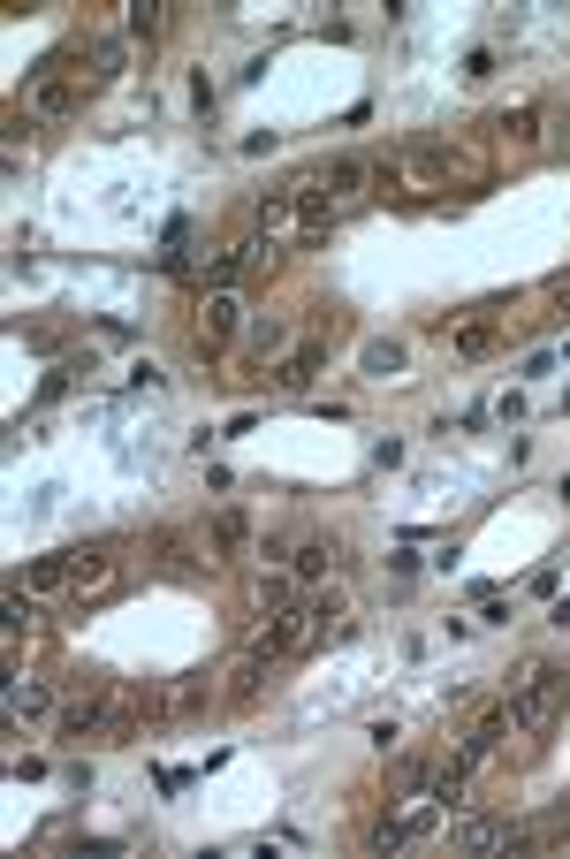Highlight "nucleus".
I'll list each match as a JSON object with an SVG mask.
<instances>
[{"instance_id": "nucleus-1", "label": "nucleus", "mask_w": 570, "mask_h": 859, "mask_svg": "<svg viewBox=\"0 0 570 859\" xmlns=\"http://www.w3.org/2000/svg\"><path fill=\"white\" fill-rule=\"evenodd\" d=\"M570 700V677L556 662H532L518 692H510V731H540V723H556V707Z\"/></svg>"}, {"instance_id": "nucleus-2", "label": "nucleus", "mask_w": 570, "mask_h": 859, "mask_svg": "<svg viewBox=\"0 0 570 859\" xmlns=\"http://www.w3.org/2000/svg\"><path fill=\"white\" fill-rule=\"evenodd\" d=\"M373 183H381V191H441V183H449V153H434V145H403V153H389V160H373Z\"/></svg>"}, {"instance_id": "nucleus-3", "label": "nucleus", "mask_w": 570, "mask_h": 859, "mask_svg": "<svg viewBox=\"0 0 570 859\" xmlns=\"http://www.w3.org/2000/svg\"><path fill=\"white\" fill-rule=\"evenodd\" d=\"M365 183H373V160H365V153H343V160H327V168L312 175V191H320L327 206H351Z\"/></svg>"}, {"instance_id": "nucleus-4", "label": "nucleus", "mask_w": 570, "mask_h": 859, "mask_svg": "<svg viewBox=\"0 0 570 859\" xmlns=\"http://www.w3.org/2000/svg\"><path fill=\"white\" fill-rule=\"evenodd\" d=\"M312 632H320V624H312V608H282L274 624H259V632H252V646H259L266 662H282V654H297Z\"/></svg>"}, {"instance_id": "nucleus-5", "label": "nucleus", "mask_w": 570, "mask_h": 859, "mask_svg": "<svg viewBox=\"0 0 570 859\" xmlns=\"http://www.w3.org/2000/svg\"><path fill=\"white\" fill-rule=\"evenodd\" d=\"M77 107H85V69H77V77H69V69H61V77H39V91H31V115H39V123H69Z\"/></svg>"}, {"instance_id": "nucleus-6", "label": "nucleus", "mask_w": 570, "mask_h": 859, "mask_svg": "<svg viewBox=\"0 0 570 859\" xmlns=\"http://www.w3.org/2000/svg\"><path fill=\"white\" fill-rule=\"evenodd\" d=\"M115 586H122V556H115V548H85L69 594H77V602H99V594H115Z\"/></svg>"}, {"instance_id": "nucleus-7", "label": "nucleus", "mask_w": 570, "mask_h": 859, "mask_svg": "<svg viewBox=\"0 0 570 859\" xmlns=\"http://www.w3.org/2000/svg\"><path fill=\"white\" fill-rule=\"evenodd\" d=\"M236 328H244V304H236V297H206V304H198V328H190V335H198V350H220Z\"/></svg>"}, {"instance_id": "nucleus-8", "label": "nucleus", "mask_w": 570, "mask_h": 859, "mask_svg": "<svg viewBox=\"0 0 570 859\" xmlns=\"http://www.w3.org/2000/svg\"><path fill=\"white\" fill-rule=\"evenodd\" d=\"M327 335H335V320H327V328H320V335H312L305 350H289L274 381H282V388H312V381H320V365H327Z\"/></svg>"}, {"instance_id": "nucleus-9", "label": "nucleus", "mask_w": 570, "mask_h": 859, "mask_svg": "<svg viewBox=\"0 0 570 859\" xmlns=\"http://www.w3.org/2000/svg\"><path fill=\"white\" fill-rule=\"evenodd\" d=\"M456 845H464V852H494V845H532V837H525V829H510V821H464Z\"/></svg>"}, {"instance_id": "nucleus-10", "label": "nucleus", "mask_w": 570, "mask_h": 859, "mask_svg": "<svg viewBox=\"0 0 570 859\" xmlns=\"http://www.w3.org/2000/svg\"><path fill=\"white\" fill-rule=\"evenodd\" d=\"M403 365H411V350L395 343V335H373V343H365V381H395Z\"/></svg>"}, {"instance_id": "nucleus-11", "label": "nucleus", "mask_w": 570, "mask_h": 859, "mask_svg": "<svg viewBox=\"0 0 570 859\" xmlns=\"http://www.w3.org/2000/svg\"><path fill=\"white\" fill-rule=\"evenodd\" d=\"M69 578H77V556H39L31 570H23L31 594H53V586H69Z\"/></svg>"}, {"instance_id": "nucleus-12", "label": "nucleus", "mask_w": 570, "mask_h": 859, "mask_svg": "<svg viewBox=\"0 0 570 859\" xmlns=\"http://www.w3.org/2000/svg\"><path fill=\"white\" fill-rule=\"evenodd\" d=\"M206 700H214V685H206V677H183V685L160 692V715H190V707H206Z\"/></svg>"}, {"instance_id": "nucleus-13", "label": "nucleus", "mask_w": 570, "mask_h": 859, "mask_svg": "<svg viewBox=\"0 0 570 859\" xmlns=\"http://www.w3.org/2000/svg\"><path fill=\"white\" fill-rule=\"evenodd\" d=\"M228 677H236V685H228V700H252V692H259V677H266V654H259V646H244V662H236Z\"/></svg>"}, {"instance_id": "nucleus-14", "label": "nucleus", "mask_w": 570, "mask_h": 859, "mask_svg": "<svg viewBox=\"0 0 570 859\" xmlns=\"http://www.w3.org/2000/svg\"><path fill=\"white\" fill-rule=\"evenodd\" d=\"M335 556H343L335 540H305V548H297V578H327V570H335Z\"/></svg>"}, {"instance_id": "nucleus-15", "label": "nucleus", "mask_w": 570, "mask_h": 859, "mask_svg": "<svg viewBox=\"0 0 570 859\" xmlns=\"http://www.w3.org/2000/svg\"><path fill=\"white\" fill-rule=\"evenodd\" d=\"M244 540H252V517H244V510H220L214 517V548H244Z\"/></svg>"}, {"instance_id": "nucleus-16", "label": "nucleus", "mask_w": 570, "mask_h": 859, "mask_svg": "<svg viewBox=\"0 0 570 859\" xmlns=\"http://www.w3.org/2000/svg\"><path fill=\"white\" fill-rule=\"evenodd\" d=\"M46 707H53L46 685H8V715H46Z\"/></svg>"}, {"instance_id": "nucleus-17", "label": "nucleus", "mask_w": 570, "mask_h": 859, "mask_svg": "<svg viewBox=\"0 0 570 859\" xmlns=\"http://www.w3.org/2000/svg\"><path fill=\"white\" fill-rule=\"evenodd\" d=\"M456 350H464V358L494 350V320H472V328H456Z\"/></svg>"}, {"instance_id": "nucleus-18", "label": "nucleus", "mask_w": 570, "mask_h": 859, "mask_svg": "<svg viewBox=\"0 0 570 859\" xmlns=\"http://www.w3.org/2000/svg\"><path fill=\"white\" fill-rule=\"evenodd\" d=\"M502 129H510V145H532V137H540V115L518 107V115H502Z\"/></svg>"}, {"instance_id": "nucleus-19", "label": "nucleus", "mask_w": 570, "mask_h": 859, "mask_svg": "<svg viewBox=\"0 0 570 859\" xmlns=\"http://www.w3.org/2000/svg\"><path fill=\"white\" fill-rule=\"evenodd\" d=\"M91 61H99V77H115V69L130 61V46H122V39H99V46H91Z\"/></svg>"}, {"instance_id": "nucleus-20", "label": "nucleus", "mask_w": 570, "mask_h": 859, "mask_svg": "<svg viewBox=\"0 0 570 859\" xmlns=\"http://www.w3.org/2000/svg\"><path fill=\"white\" fill-rule=\"evenodd\" d=\"M130 39H160V8H153V0L130 8Z\"/></svg>"}, {"instance_id": "nucleus-21", "label": "nucleus", "mask_w": 570, "mask_h": 859, "mask_svg": "<svg viewBox=\"0 0 570 859\" xmlns=\"http://www.w3.org/2000/svg\"><path fill=\"white\" fill-rule=\"evenodd\" d=\"M289 343V328H282V320H259V328H252V350H282Z\"/></svg>"}]
</instances>
